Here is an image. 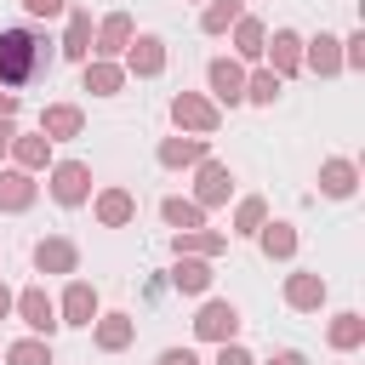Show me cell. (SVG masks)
Masks as SVG:
<instances>
[{
	"instance_id": "cell-1",
	"label": "cell",
	"mask_w": 365,
	"mask_h": 365,
	"mask_svg": "<svg viewBox=\"0 0 365 365\" xmlns=\"http://www.w3.org/2000/svg\"><path fill=\"white\" fill-rule=\"evenodd\" d=\"M51 68V40H40L34 29H0V91H23Z\"/></svg>"
},
{
	"instance_id": "cell-2",
	"label": "cell",
	"mask_w": 365,
	"mask_h": 365,
	"mask_svg": "<svg viewBox=\"0 0 365 365\" xmlns=\"http://www.w3.org/2000/svg\"><path fill=\"white\" fill-rule=\"evenodd\" d=\"M171 120L188 131V137H211L217 125H222V114H217V103H205L200 91H177L171 97Z\"/></svg>"
},
{
	"instance_id": "cell-3",
	"label": "cell",
	"mask_w": 365,
	"mask_h": 365,
	"mask_svg": "<svg viewBox=\"0 0 365 365\" xmlns=\"http://www.w3.org/2000/svg\"><path fill=\"white\" fill-rule=\"evenodd\" d=\"M86 194H91V165L57 160V165H51V200H57V205H80Z\"/></svg>"
},
{
	"instance_id": "cell-4",
	"label": "cell",
	"mask_w": 365,
	"mask_h": 365,
	"mask_svg": "<svg viewBox=\"0 0 365 365\" xmlns=\"http://www.w3.org/2000/svg\"><path fill=\"white\" fill-rule=\"evenodd\" d=\"M11 308L23 314V325H29L34 336H51V331L63 325V319H57V302L46 297V285H29V291H23V297H17Z\"/></svg>"
},
{
	"instance_id": "cell-5",
	"label": "cell",
	"mask_w": 365,
	"mask_h": 365,
	"mask_svg": "<svg viewBox=\"0 0 365 365\" xmlns=\"http://www.w3.org/2000/svg\"><path fill=\"white\" fill-rule=\"evenodd\" d=\"M160 68H165V40H160V34H131V46H125V74L154 80Z\"/></svg>"
},
{
	"instance_id": "cell-6",
	"label": "cell",
	"mask_w": 365,
	"mask_h": 365,
	"mask_svg": "<svg viewBox=\"0 0 365 365\" xmlns=\"http://www.w3.org/2000/svg\"><path fill=\"white\" fill-rule=\"evenodd\" d=\"M234 331H240V308L234 302H205L194 314V336H205V342H234Z\"/></svg>"
},
{
	"instance_id": "cell-7",
	"label": "cell",
	"mask_w": 365,
	"mask_h": 365,
	"mask_svg": "<svg viewBox=\"0 0 365 365\" xmlns=\"http://www.w3.org/2000/svg\"><path fill=\"white\" fill-rule=\"evenodd\" d=\"M131 34H137V29H131V17H125V11H108V17L97 23V34H91V51H97L103 63H114V57L131 46Z\"/></svg>"
},
{
	"instance_id": "cell-8",
	"label": "cell",
	"mask_w": 365,
	"mask_h": 365,
	"mask_svg": "<svg viewBox=\"0 0 365 365\" xmlns=\"http://www.w3.org/2000/svg\"><path fill=\"white\" fill-rule=\"evenodd\" d=\"M228 194H234V177H228V165H217V160H200L194 205H200V211H211V205H228Z\"/></svg>"
},
{
	"instance_id": "cell-9",
	"label": "cell",
	"mask_w": 365,
	"mask_h": 365,
	"mask_svg": "<svg viewBox=\"0 0 365 365\" xmlns=\"http://www.w3.org/2000/svg\"><path fill=\"white\" fill-rule=\"evenodd\" d=\"M205 80H211V97L217 103H245V68L240 63H228V57H211V68H205Z\"/></svg>"
},
{
	"instance_id": "cell-10",
	"label": "cell",
	"mask_w": 365,
	"mask_h": 365,
	"mask_svg": "<svg viewBox=\"0 0 365 365\" xmlns=\"http://www.w3.org/2000/svg\"><path fill=\"white\" fill-rule=\"evenodd\" d=\"M262 51L274 57V68H268V74H279V80H291V74L302 68V34H297V29H274V40H268Z\"/></svg>"
},
{
	"instance_id": "cell-11",
	"label": "cell",
	"mask_w": 365,
	"mask_h": 365,
	"mask_svg": "<svg viewBox=\"0 0 365 365\" xmlns=\"http://www.w3.org/2000/svg\"><path fill=\"white\" fill-rule=\"evenodd\" d=\"M80 131H86V114H80L74 103L40 108V137H46V143H63V137H80Z\"/></svg>"
},
{
	"instance_id": "cell-12",
	"label": "cell",
	"mask_w": 365,
	"mask_h": 365,
	"mask_svg": "<svg viewBox=\"0 0 365 365\" xmlns=\"http://www.w3.org/2000/svg\"><path fill=\"white\" fill-rule=\"evenodd\" d=\"M34 268H40V274H74V268H80V251H74V240H63V234L40 240V245H34Z\"/></svg>"
},
{
	"instance_id": "cell-13",
	"label": "cell",
	"mask_w": 365,
	"mask_h": 365,
	"mask_svg": "<svg viewBox=\"0 0 365 365\" xmlns=\"http://www.w3.org/2000/svg\"><path fill=\"white\" fill-rule=\"evenodd\" d=\"M63 325H91L97 319V285H86V279H74L68 291H63Z\"/></svg>"
},
{
	"instance_id": "cell-14",
	"label": "cell",
	"mask_w": 365,
	"mask_h": 365,
	"mask_svg": "<svg viewBox=\"0 0 365 365\" xmlns=\"http://www.w3.org/2000/svg\"><path fill=\"white\" fill-rule=\"evenodd\" d=\"M302 63H308L314 74H342V40H336V34L308 40V46H302Z\"/></svg>"
},
{
	"instance_id": "cell-15",
	"label": "cell",
	"mask_w": 365,
	"mask_h": 365,
	"mask_svg": "<svg viewBox=\"0 0 365 365\" xmlns=\"http://www.w3.org/2000/svg\"><path fill=\"white\" fill-rule=\"evenodd\" d=\"M131 217H137V200H131L125 188H103V194H97V222H103V228H125Z\"/></svg>"
},
{
	"instance_id": "cell-16",
	"label": "cell",
	"mask_w": 365,
	"mask_h": 365,
	"mask_svg": "<svg viewBox=\"0 0 365 365\" xmlns=\"http://www.w3.org/2000/svg\"><path fill=\"white\" fill-rule=\"evenodd\" d=\"M285 302H291L297 314H314V308L325 302V279H319V274H291V279H285Z\"/></svg>"
},
{
	"instance_id": "cell-17",
	"label": "cell",
	"mask_w": 365,
	"mask_h": 365,
	"mask_svg": "<svg viewBox=\"0 0 365 365\" xmlns=\"http://www.w3.org/2000/svg\"><path fill=\"white\" fill-rule=\"evenodd\" d=\"M34 177L29 171H0V211H29L34 205Z\"/></svg>"
},
{
	"instance_id": "cell-18",
	"label": "cell",
	"mask_w": 365,
	"mask_h": 365,
	"mask_svg": "<svg viewBox=\"0 0 365 365\" xmlns=\"http://www.w3.org/2000/svg\"><path fill=\"white\" fill-rule=\"evenodd\" d=\"M319 188H325L331 200H348V194L359 188V171H354V160H325V165H319Z\"/></svg>"
},
{
	"instance_id": "cell-19",
	"label": "cell",
	"mask_w": 365,
	"mask_h": 365,
	"mask_svg": "<svg viewBox=\"0 0 365 365\" xmlns=\"http://www.w3.org/2000/svg\"><path fill=\"white\" fill-rule=\"evenodd\" d=\"M63 57H74V63H86L91 57V11H68V34H63V46H57Z\"/></svg>"
},
{
	"instance_id": "cell-20",
	"label": "cell",
	"mask_w": 365,
	"mask_h": 365,
	"mask_svg": "<svg viewBox=\"0 0 365 365\" xmlns=\"http://www.w3.org/2000/svg\"><path fill=\"white\" fill-rule=\"evenodd\" d=\"M120 86H125V68H120V63L86 57V91H97V97H114Z\"/></svg>"
},
{
	"instance_id": "cell-21",
	"label": "cell",
	"mask_w": 365,
	"mask_h": 365,
	"mask_svg": "<svg viewBox=\"0 0 365 365\" xmlns=\"http://www.w3.org/2000/svg\"><path fill=\"white\" fill-rule=\"evenodd\" d=\"M171 285H177L182 297H200V291L211 285V268H205V257H177V268H171Z\"/></svg>"
},
{
	"instance_id": "cell-22",
	"label": "cell",
	"mask_w": 365,
	"mask_h": 365,
	"mask_svg": "<svg viewBox=\"0 0 365 365\" xmlns=\"http://www.w3.org/2000/svg\"><path fill=\"white\" fill-rule=\"evenodd\" d=\"M91 325H97V348H103V354H120V348L131 342V331H137L125 314H97Z\"/></svg>"
},
{
	"instance_id": "cell-23",
	"label": "cell",
	"mask_w": 365,
	"mask_h": 365,
	"mask_svg": "<svg viewBox=\"0 0 365 365\" xmlns=\"http://www.w3.org/2000/svg\"><path fill=\"white\" fill-rule=\"evenodd\" d=\"M205 160V137H165L160 143V165H200Z\"/></svg>"
},
{
	"instance_id": "cell-24",
	"label": "cell",
	"mask_w": 365,
	"mask_h": 365,
	"mask_svg": "<svg viewBox=\"0 0 365 365\" xmlns=\"http://www.w3.org/2000/svg\"><path fill=\"white\" fill-rule=\"evenodd\" d=\"M171 245H177V257H217L228 240H222V234H211V228H188V234H177Z\"/></svg>"
},
{
	"instance_id": "cell-25",
	"label": "cell",
	"mask_w": 365,
	"mask_h": 365,
	"mask_svg": "<svg viewBox=\"0 0 365 365\" xmlns=\"http://www.w3.org/2000/svg\"><path fill=\"white\" fill-rule=\"evenodd\" d=\"M240 17H245V6H240V0H211V6L200 11V29H205V34H228Z\"/></svg>"
},
{
	"instance_id": "cell-26",
	"label": "cell",
	"mask_w": 365,
	"mask_h": 365,
	"mask_svg": "<svg viewBox=\"0 0 365 365\" xmlns=\"http://www.w3.org/2000/svg\"><path fill=\"white\" fill-rule=\"evenodd\" d=\"M257 240H262V257H291L297 251V228L291 222H262Z\"/></svg>"
},
{
	"instance_id": "cell-27",
	"label": "cell",
	"mask_w": 365,
	"mask_h": 365,
	"mask_svg": "<svg viewBox=\"0 0 365 365\" xmlns=\"http://www.w3.org/2000/svg\"><path fill=\"white\" fill-rule=\"evenodd\" d=\"M262 46H268V29H262L257 17H240V23H234V51H240V57H262Z\"/></svg>"
},
{
	"instance_id": "cell-28",
	"label": "cell",
	"mask_w": 365,
	"mask_h": 365,
	"mask_svg": "<svg viewBox=\"0 0 365 365\" xmlns=\"http://www.w3.org/2000/svg\"><path fill=\"white\" fill-rule=\"evenodd\" d=\"M11 154H17V171H40L51 160V143L46 137H11Z\"/></svg>"
},
{
	"instance_id": "cell-29",
	"label": "cell",
	"mask_w": 365,
	"mask_h": 365,
	"mask_svg": "<svg viewBox=\"0 0 365 365\" xmlns=\"http://www.w3.org/2000/svg\"><path fill=\"white\" fill-rule=\"evenodd\" d=\"M160 217H165L177 234H188V228H205V211H200L194 200H165V205H160Z\"/></svg>"
},
{
	"instance_id": "cell-30",
	"label": "cell",
	"mask_w": 365,
	"mask_h": 365,
	"mask_svg": "<svg viewBox=\"0 0 365 365\" xmlns=\"http://www.w3.org/2000/svg\"><path fill=\"white\" fill-rule=\"evenodd\" d=\"M359 342H365V319H359V314H336V319H331V348L348 354V348H359Z\"/></svg>"
},
{
	"instance_id": "cell-31",
	"label": "cell",
	"mask_w": 365,
	"mask_h": 365,
	"mask_svg": "<svg viewBox=\"0 0 365 365\" xmlns=\"http://www.w3.org/2000/svg\"><path fill=\"white\" fill-rule=\"evenodd\" d=\"M6 365H51V348L40 336H23V342L6 348Z\"/></svg>"
},
{
	"instance_id": "cell-32",
	"label": "cell",
	"mask_w": 365,
	"mask_h": 365,
	"mask_svg": "<svg viewBox=\"0 0 365 365\" xmlns=\"http://www.w3.org/2000/svg\"><path fill=\"white\" fill-rule=\"evenodd\" d=\"M262 222H268V205H262V200H257V194H251V200H240V205H234V234H257V228H262Z\"/></svg>"
},
{
	"instance_id": "cell-33",
	"label": "cell",
	"mask_w": 365,
	"mask_h": 365,
	"mask_svg": "<svg viewBox=\"0 0 365 365\" xmlns=\"http://www.w3.org/2000/svg\"><path fill=\"white\" fill-rule=\"evenodd\" d=\"M279 86H285V80H279V74H268V68H262V74H251V80H245V103H274V97H279Z\"/></svg>"
},
{
	"instance_id": "cell-34",
	"label": "cell",
	"mask_w": 365,
	"mask_h": 365,
	"mask_svg": "<svg viewBox=\"0 0 365 365\" xmlns=\"http://www.w3.org/2000/svg\"><path fill=\"white\" fill-rule=\"evenodd\" d=\"M342 68H365V34H348L342 40Z\"/></svg>"
},
{
	"instance_id": "cell-35",
	"label": "cell",
	"mask_w": 365,
	"mask_h": 365,
	"mask_svg": "<svg viewBox=\"0 0 365 365\" xmlns=\"http://www.w3.org/2000/svg\"><path fill=\"white\" fill-rule=\"evenodd\" d=\"M217 365H257V359H251L240 342H222V348H217Z\"/></svg>"
},
{
	"instance_id": "cell-36",
	"label": "cell",
	"mask_w": 365,
	"mask_h": 365,
	"mask_svg": "<svg viewBox=\"0 0 365 365\" xmlns=\"http://www.w3.org/2000/svg\"><path fill=\"white\" fill-rule=\"evenodd\" d=\"M160 365H200V359H194V348H165Z\"/></svg>"
},
{
	"instance_id": "cell-37",
	"label": "cell",
	"mask_w": 365,
	"mask_h": 365,
	"mask_svg": "<svg viewBox=\"0 0 365 365\" xmlns=\"http://www.w3.org/2000/svg\"><path fill=\"white\" fill-rule=\"evenodd\" d=\"M23 6H29L34 17H57V11H63V0H23Z\"/></svg>"
},
{
	"instance_id": "cell-38",
	"label": "cell",
	"mask_w": 365,
	"mask_h": 365,
	"mask_svg": "<svg viewBox=\"0 0 365 365\" xmlns=\"http://www.w3.org/2000/svg\"><path fill=\"white\" fill-rule=\"evenodd\" d=\"M268 365H308V359H302V354H297V348H279V354H274V359H268Z\"/></svg>"
},
{
	"instance_id": "cell-39",
	"label": "cell",
	"mask_w": 365,
	"mask_h": 365,
	"mask_svg": "<svg viewBox=\"0 0 365 365\" xmlns=\"http://www.w3.org/2000/svg\"><path fill=\"white\" fill-rule=\"evenodd\" d=\"M11 137H17V125H11V120H0V154L11 148Z\"/></svg>"
},
{
	"instance_id": "cell-40",
	"label": "cell",
	"mask_w": 365,
	"mask_h": 365,
	"mask_svg": "<svg viewBox=\"0 0 365 365\" xmlns=\"http://www.w3.org/2000/svg\"><path fill=\"white\" fill-rule=\"evenodd\" d=\"M11 302H17V297H11V291H6V285H0V319H6V314H11Z\"/></svg>"
}]
</instances>
